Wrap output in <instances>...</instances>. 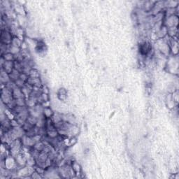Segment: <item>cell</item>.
I'll list each match as a JSON object with an SVG mask.
<instances>
[{"mask_svg": "<svg viewBox=\"0 0 179 179\" xmlns=\"http://www.w3.org/2000/svg\"><path fill=\"white\" fill-rule=\"evenodd\" d=\"M13 96L12 90L6 88L4 86V88H2V94H1V100L2 102L5 103L6 105H7L9 102H11L13 100Z\"/></svg>", "mask_w": 179, "mask_h": 179, "instance_id": "1", "label": "cell"}, {"mask_svg": "<svg viewBox=\"0 0 179 179\" xmlns=\"http://www.w3.org/2000/svg\"><path fill=\"white\" fill-rule=\"evenodd\" d=\"M13 40L12 35L10 32L7 30H2L1 34V43L2 44L10 45Z\"/></svg>", "mask_w": 179, "mask_h": 179, "instance_id": "2", "label": "cell"}, {"mask_svg": "<svg viewBox=\"0 0 179 179\" xmlns=\"http://www.w3.org/2000/svg\"><path fill=\"white\" fill-rule=\"evenodd\" d=\"M26 83L32 86L33 88H41L42 87V81L40 78H34L29 77Z\"/></svg>", "mask_w": 179, "mask_h": 179, "instance_id": "3", "label": "cell"}, {"mask_svg": "<svg viewBox=\"0 0 179 179\" xmlns=\"http://www.w3.org/2000/svg\"><path fill=\"white\" fill-rule=\"evenodd\" d=\"M2 69L8 74L11 73L14 69V61H5L2 66Z\"/></svg>", "mask_w": 179, "mask_h": 179, "instance_id": "4", "label": "cell"}, {"mask_svg": "<svg viewBox=\"0 0 179 179\" xmlns=\"http://www.w3.org/2000/svg\"><path fill=\"white\" fill-rule=\"evenodd\" d=\"M12 92H13V98L15 99V100H17V99H20V98H26L24 93L22 92V89H21V88L16 87L15 89L13 90Z\"/></svg>", "mask_w": 179, "mask_h": 179, "instance_id": "5", "label": "cell"}, {"mask_svg": "<svg viewBox=\"0 0 179 179\" xmlns=\"http://www.w3.org/2000/svg\"><path fill=\"white\" fill-rule=\"evenodd\" d=\"M10 81L9 74H7L6 72H4L3 69H2V71H1V83H2V85L5 86Z\"/></svg>", "mask_w": 179, "mask_h": 179, "instance_id": "6", "label": "cell"}, {"mask_svg": "<svg viewBox=\"0 0 179 179\" xmlns=\"http://www.w3.org/2000/svg\"><path fill=\"white\" fill-rule=\"evenodd\" d=\"M20 72L14 69L12 71V72L9 74V78H10V80L11 81L15 82L16 81H17L19 78H20Z\"/></svg>", "mask_w": 179, "mask_h": 179, "instance_id": "7", "label": "cell"}, {"mask_svg": "<svg viewBox=\"0 0 179 179\" xmlns=\"http://www.w3.org/2000/svg\"><path fill=\"white\" fill-rule=\"evenodd\" d=\"M43 114H44V115L46 117V118H51L52 116L53 115L54 113L53 112V111L50 109V107H47L44 108Z\"/></svg>", "mask_w": 179, "mask_h": 179, "instance_id": "8", "label": "cell"}, {"mask_svg": "<svg viewBox=\"0 0 179 179\" xmlns=\"http://www.w3.org/2000/svg\"><path fill=\"white\" fill-rule=\"evenodd\" d=\"M2 58H3L5 61H15V58L14 55L11 53H6L2 55Z\"/></svg>", "mask_w": 179, "mask_h": 179, "instance_id": "9", "label": "cell"}, {"mask_svg": "<svg viewBox=\"0 0 179 179\" xmlns=\"http://www.w3.org/2000/svg\"><path fill=\"white\" fill-rule=\"evenodd\" d=\"M29 77L30 78H40V74L39 71L36 69H32L30 70V73H29Z\"/></svg>", "mask_w": 179, "mask_h": 179, "instance_id": "10", "label": "cell"}, {"mask_svg": "<svg viewBox=\"0 0 179 179\" xmlns=\"http://www.w3.org/2000/svg\"><path fill=\"white\" fill-rule=\"evenodd\" d=\"M11 45L15 46V47H18V48H20V46H21V41L18 37L17 36H15L13 38L12 41H11Z\"/></svg>", "mask_w": 179, "mask_h": 179, "instance_id": "11", "label": "cell"}, {"mask_svg": "<svg viewBox=\"0 0 179 179\" xmlns=\"http://www.w3.org/2000/svg\"><path fill=\"white\" fill-rule=\"evenodd\" d=\"M44 147H45V144H44V143L43 142V141H39V142H38V143H36L35 145H34V149L37 150L39 152H41L43 150H44Z\"/></svg>", "mask_w": 179, "mask_h": 179, "instance_id": "12", "label": "cell"}, {"mask_svg": "<svg viewBox=\"0 0 179 179\" xmlns=\"http://www.w3.org/2000/svg\"><path fill=\"white\" fill-rule=\"evenodd\" d=\"M27 121L29 122L30 124H32V125L36 126V123H37V121H38V117H34V116H33V115H29V117H27Z\"/></svg>", "mask_w": 179, "mask_h": 179, "instance_id": "13", "label": "cell"}, {"mask_svg": "<svg viewBox=\"0 0 179 179\" xmlns=\"http://www.w3.org/2000/svg\"><path fill=\"white\" fill-rule=\"evenodd\" d=\"M16 105L18 106H26V99L25 98H20L16 100Z\"/></svg>", "mask_w": 179, "mask_h": 179, "instance_id": "14", "label": "cell"}, {"mask_svg": "<svg viewBox=\"0 0 179 179\" xmlns=\"http://www.w3.org/2000/svg\"><path fill=\"white\" fill-rule=\"evenodd\" d=\"M34 127V125H32V124H30V123L27 121H26L24 125L22 126V129H24L25 131V132L26 131H29V130H30V129H32Z\"/></svg>", "mask_w": 179, "mask_h": 179, "instance_id": "15", "label": "cell"}, {"mask_svg": "<svg viewBox=\"0 0 179 179\" xmlns=\"http://www.w3.org/2000/svg\"><path fill=\"white\" fill-rule=\"evenodd\" d=\"M4 86H5L6 88H8V89L11 90H12V91H13V90L15 89V88L17 87V86H16V83H15V82L11 81H10L9 82H8V83H6Z\"/></svg>", "mask_w": 179, "mask_h": 179, "instance_id": "16", "label": "cell"}, {"mask_svg": "<svg viewBox=\"0 0 179 179\" xmlns=\"http://www.w3.org/2000/svg\"><path fill=\"white\" fill-rule=\"evenodd\" d=\"M15 83H16V86H17L18 88H23L25 86L26 82L23 81L20 79V78H18L17 81H15Z\"/></svg>", "mask_w": 179, "mask_h": 179, "instance_id": "17", "label": "cell"}, {"mask_svg": "<svg viewBox=\"0 0 179 179\" xmlns=\"http://www.w3.org/2000/svg\"><path fill=\"white\" fill-rule=\"evenodd\" d=\"M19 78L22 80L23 81L27 82V81L28 78H29V76H28L27 74H25V73H20V78Z\"/></svg>", "mask_w": 179, "mask_h": 179, "instance_id": "18", "label": "cell"}]
</instances>
